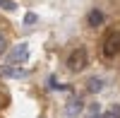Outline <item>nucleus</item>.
I'll return each mask as SVG.
<instances>
[{"label": "nucleus", "instance_id": "1", "mask_svg": "<svg viewBox=\"0 0 120 118\" xmlns=\"http://www.w3.org/2000/svg\"><path fill=\"white\" fill-rule=\"evenodd\" d=\"M118 53H120V31H108L103 39V55L115 58Z\"/></svg>", "mask_w": 120, "mask_h": 118}, {"label": "nucleus", "instance_id": "2", "mask_svg": "<svg viewBox=\"0 0 120 118\" xmlns=\"http://www.w3.org/2000/svg\"><path fill=\"white\" fill-rule=\"evenodd\" d=\"M86 60H89V58H86V51H84V48H77V51L70 53V58H67V67H70L72 72H82L84 67H86Z\"/></svg>", "mask_w": 120, "mask_h": 118}, {"label": "nucleus", "instance_id": "3", "mask_svg": "<svg viewBox=\"0 0 120 118\" xmlns=\"http://www.w3.org/2000/svg\"><path fill=\"white\" fill-rule=\"evenodd\" d=\"M26 55H29V48L26 43H19L12 53H10V63H24L26 60Z\"/></svg>", "mask_w": 120, "mask_h": 118}, {"label": "nucleus", "instance_id": "4", "mask_svg": "<svg viewBox=\"0 0 120 118\" xmlns=\"http://www.w3.org/2000/svg\"><path fill=\"white\" fill-rule=\"evenodd\" d=\"M103 19H106V17H103L101 10H91V12L86 15V24H89V27H101Z\"/></svg>", "mask_w": 120, "mask_h": 118}, {"label": "nucleus", "instance_id": "5", "mask_svg": "<svg viewBox=\"0 0 120 118\" xmlns=\"http://www.w3.org/2000/svg\"><path fill=\"white\" fill-rule=\"evenodd\" d=\"M0 75H7V77H22V75H26L22 67H3L0 70Z\"/></svg>", "mask_w": 120, "mask_h": 118}, {"label": "nucleus", "instance_id": "6", "mask_svg": "<svg viewBox=\"0 0 120 118\" xmlns=\"http://www.w3.org/2000/svg\"><path fill=\"white\" fill-rule=\"evenodd\" d=\"M101 118H120V106H118V104L108 106V109H106V113H103Z\"/></svg>", "mask_w": 120, "mask_h": 118}, {"label": "nucleus", "instance_id": "7", "mask_svg": "<svg viewBox=\"0 0 120 118\" xmlns=\"http://www.w3.org/2000/svg\"><path fill=\"white\" fill-rule=\"evenodd\" d=\"M89 89H91V92H101L103 89V80H96V77L89 80Z\"/></svg>", "mask_w": 120, "mask_h": 118}, {"label": "nucleus", "instance_id": "8", "mask_svg": "<svg viewBox=\"0 0 120 118\" xmlns=\"http://www.w3.org/2000/svg\"><path fill=\"white\" fill-rule=\"evenodd\" d=\"M0 7H3V10H7V12H12V10H15L17 5L12 3V0H0Z\"/></svg>", "mask_w": 120, "mask_h": 118}, {"label": "nucleus", "instance_id": "9", "mask_svg": "<svg viewBox=\"0 0 120 118\" xmlns=\"http://www.w3.org/2000/svg\"><path fill=\"white\" fill-rule=\"evenodd\" d=\"M79 111H82V104H79V101H77V104H70V106H67V113H79Z\"/></svg>", "mask_w": 120, "mask_h": 118}, {"label": "nucleus", "instance_id": "10", "mask_svg": "<svg viewBox=\"0 0 120 118\" xmlns=\"http://www.w3.org/2000/svg\"><path fill=\"white\" fill-rule=\"evenodd\" d=\"M5 48H7V39H5L3 34H0V55L5 53Z\"/></svg>", "mask_w": 120, "mask_h": 118}, {"label": "nucleus", "instance_id": "11", "mask_svg": "<svg viewBox=\"0 0 120 118\" xmlns=\"http://www.w3.org/2000/svg\"><path fill=\"white\" fill-rule=\"evenodd\" d=\"M24 22H26V24H34V22H36V15H34V12H29V15L24 17Z\"/></svg>", "mask_w": 120, "mask_h": 118}, {"label": "nucleus", "instance_id": "12", "mask_svg": "<svg viewBox=\"0 0 120 118\" xmlns=\"http://www.w3.org/2000/svg\"><path fill=\"white\" fill-rule=\"evenodd\" d=\"M91 118H98V113H96V116H91Z\"/></svg>", "mask_w": 120, "mask_h": 118}]
</instances>
